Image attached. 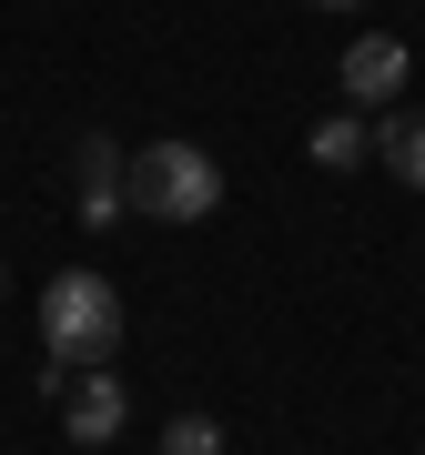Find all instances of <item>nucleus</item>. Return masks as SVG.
<instances>
[{
  "label": "nucleus",
  "mask_w": 425,
  "mask_h": 455,
  "mask_svg": "<svg viewBox=\"0 0 425 455\" xmlns=\"http://www.w3.org/2000/svg\"><path fill=\"white\" fill-rule=\"evenodd\" d=\"M375 163L405 182V193H425V112H385L375 122Z\"/></svg>",
  "instance_id": "6"
},
{
  "label": "nucleus",
  "mask_w": 425,
  "mask_h": 455,
  "mask_svg": "<svg viewBox=\"0 0 425 455\" xmlns=\"http://www.w3.org/2000/svg\"><path fill=\"white\" fill-rule=\"evenodd\" d=\"M122 415H132V395H122V374H112V364L61 374V425H71V445H112V435H122Z\"/></svg>",
  "instance_id": "3"
},
{
  "label": "nucleus",
  "mask_w": 425,
  "mask_h": 455,
  "mask_svg": "<svg viewBox=\"0 0 425 455\" xmlns=\"http://www.w3.org/2000/svg\"><path fill=\"white\" fill-rule=\"evenodd\" d=\"M314 11H355V0H314Z\"/></svg>",
  "instance_id": "9"
},
{
  "label": "nucleus",
  "mask_w": 425,
  "mask_h": 455,
  "mask_svg": "<svg viewBox=\"0 0 425 455\" xmlns=\"http://www.w3.org/2000/svg\"><path fill=\"white\" fill-rule=\"evenodd\" d=\"M163 455H223V425H212V415H172L163 425Z\"/></svg>",
  "instance_id": "8"
},
{
  "label": "nucleus",
  "mask_w": 425,
  "mask_h": 455,
  "mask_svg": "<svg viewBox=\"0 0 425 455\" xmlns=\"http://www.w3.org/2000/svg\"><path fill=\"white\" fill-rule=\"evenodd\" d=\"M0 283H11V274H0Z\"/></svg>",
  "instance_id": "10"
},
{
  "label": "nucleus",
  "mask_w": 425,
  "mask_h": 455,
  "mask_svg": "<svg viewBox=\"0 0 425 455\" xmlns=\"http://www.w3.org/2000/svg\"><path fill=\"white\" fill-rule=\"evenodd\" d=\"M132 212H152V223H212V203H223V163H212L203 142H142L122 172Z\"/></svg>",
  "instance_id": "2"
},
{
  "label": "nucleus",
  "mask_w": 425,
  "mask_h": 455,
  "mask_svg": "<svg viewBox=\"0 0 425 455\" xmlns=\"http://www.w3.org/2000/svg\"><path fill=\"white\" fill-rule=\"evenodd\" d=\"M405 41H395V31H365L355 51H344V101H355V112H385V101L395 92H405Z\"/></svg>",
  "instance_id": "4"
},
{
  "label": "nucleus",
  "mask_w": 425,
  "mask_h": 455,
  "mask_svg": "<svg viewBox=\"0 0 425 455\" xmlns=\"http://www.w3.org/2000/svg\"><path fill=\"white\" fill-rule=\"evenodd\" d=\"M71 163H82V223H122V172H132V152L122 142H101V132H92V142L82 152H71Z\"/></svg>",
  "instance_id": "5"
},
{
  "label": "nucleus",
  "mask_w": 425,
  "mask_h": 455,
  "mask_svg": "<svg viewBox=\"0 0 425 455\" xmlns=\"http://www.w3.org/2000/svg\"><path fill=\"white\" fill-rule=\"evenodd\" d=\"M122 293H112V274H51V293H41V355L51 364H112L122 355Z\"/></svg>",
  "instance_id": "1"
},
{
  "label": "nucleus",
  "mask_w": 425,
  "mask_h": 455,
  "mask_svg": "<svg viewBox=\"0 0 425 455\" xmlns=\"http://www.w3.org/2000/svg\"><path fill=\"white\" fill-rule=\"evenodd\" d=\"M314 163H325V172H355L365 163V152H375V132H365V112H334V122H314Z\"/></svg>",
  "instance_id": "7"
}]
</instances>
